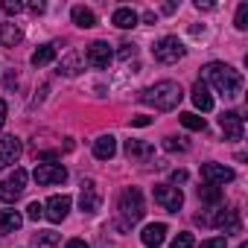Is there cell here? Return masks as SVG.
I'll return each instance as SVG.
<instances>
[{"instance_id": "6da1fadb", "label": "cell", "mask_w": 248, "mask_h": 248, "mask_svg": "<svg viewBox=\"0 0 248 248\" xmlns=\"http://www.w3.org/2000/svg\"><path fill=\"white\" fill-rule=\"evenodd\" d=\"M204 76H207V82H210L222 96H228V99L239 96V91H242V73H239V70H233L231 64L210 62V64L204 67Z\"/></svg>"}, {"instance_id": "7a4b0ae2", "label": "cell", "mask_w": 248, "mask_h": 248, "mask_svg": "<svg viewBox=\"0 0 248 248\" xmlns=\"http://www.w3.org/2000/svg\"><path fill=\"white\" fill-rule=\"evenodd\" d=\"M181 99H184V91L175 82H158V85L140 91V102L152 105L155 111H172V108H178Z\"/></svg>"}, {"instance_id": "3957f363", "label": "cell", "mask_w": 248, "mask_h": 248, "mask_svg": "<svg viewBox=\"0 0 248 248\" xmlns=\"http://www.w3.org/2000/svg\"><path fill=\"white\" fill-rule=\"evenodd\" d=\"M120 216H123V228H129V225H135V222H140L143 219V213H146V204H143V193L138 190V187H126L120 193Z\"/></svg>"}, {"instance_id": "277c9868", "label": "cell", "mask_w": 248, "mask_h": 248, "mask_svg": "<svg viewBox=\"0 0 248 248\" xmlns=\"http://www.w3.org/2000/svg\"><path fill=\"white\" fill-rule=\"evenodd\" d=\"M196 222L222 228L225 236H228V233H239V210H236V207H219L213 216H196Z\"/></svg>"}, {"instance_id": "5b68a950", "label": "cell", "mask_w": 248, "mask_h": 248, "mask_svg": "<svg viewBox=\"0 0 248 248\" xmlns=\"http://www.w3.org/2000/svg\"><path fill=\"white\" fill-rule=\"evenodd\" d=\"M184 44L175 38V35H164L155 47H152V56L161 62V64H175L178 59H184Z\"/></svg>"}, {"instance_id": "8992f818", "label": "cell", "mask_w": 248, "mask_h": 248, "mask_svg": "<svg viewBox=\"0 0 248 248\" xmlns=\"http://www.w3.org/2000/svg\"><path fill=\"white\" fill-rule=\"evenodd\" d=\"M152 196H155V202H158L164 210H170V213H178L181 204H184V193H181L178 187H172V184H155Z\"/></svg>"}, {"instance_id": "52a82bcc", "label": "cell", "mask_w": 248, "mask_h": 248, "mask_svg": "<svg viewBox=\"0 0 248 248\" xmlns=\"http://www.w3.org/2000/svg\"><path fill=\"white\" fill-rule=\"evenodd\" d=\"M27 187V170H15L6 181H0V202H15Z\"/></svg>"}, {"instance_id": "ba28073f", "label": "cell", "mask_w": 248, "mask_h": 248, "mask_svg": "<svg viewBox=\"0 0 248 248\" xmlns=\"http://www.w3.org/2000/svg\"><path fill=\"white\" fill-rule=\"evenodd\" d=\"M32 178H35L41 187H47V184H62V181L67 178V170H64L62 164H41V167H35Z\"/></svg>"}, {"instance_id": "9c48e42d", "label": "cell", "mask_w": 248, "mask_h": 248, "mask_svg": "<svg viewBox=\"0 0 248 248\" xmlns=\"http://www.w3.org/2000/svg\"><path fill=\"white\" fill-rule=\"evenodd\" d=\"M219 126L225 132L228 140H242V132H245V123H242V114L239 111H225L219 117Z\"/></svg>"}, {"instance_id": "30bf717a", "label": "cell", "mask_w": 248, "mask_h": 248, "mask_svg": "<svg viewBox=\"0 0 248 248\" xmlns=\"http://www.w3.org/2000/svg\"><path fill=\"white\" fill-rule=\"evenodd\" d=\"M111 59H114V53H111V47H108L105 41H93V44H88V50H85V62H88L91 67H108Z\"/></svg>"}, {"instance_id": "8fae6325", "label": "cell", "mask_w": 248, "mask_h": 248, "mask_svg": "<svg viewBox=\"0 0 248 248\" xmlns=\"http://www.w3.org/2000/svg\"><path fill=\"white\" fill-rule=\"evenodd\" d=\"M202 181L216 187V184H228L233 181V170L231 167H222V164H202Z\"/></svg>"}, {"instance_id": "7c38bea8", "label": "cell", "mask_w": 248, "mask_h": 248, "mask_svg": "<svg viewBox=\"0 0 248 248\" xmlns=\"http://www.w3.org/2000/svg\"><path fill=\"white\" fill-rule=\"evenodd\" d=\"M99 202H102V196H99V187H96V181H82V190H79V207L85 210V213H96L99 210Z\"/></svg>"}, {"instance_id": "4fadbf2b", "label": "cell", "mask_w": 248, "mask_h": 248, "mask_svg": "<svg viewBox=\"0 0 248 248\" xmlns=\"http://www.w3.org/2000/svg\"><path fill=\"white\" fill-rule=\"evenodd\" d=\"M67 210H70V196H50L47 199V204H44V216L50 219V222H62L64 216H67Z\"/></svg>"}, {"instance_id": "5bb4252c", "label": "cell", "mask_w": 248, "mask_h": 248, "mask_svg": "<svg viewBox=\"0 0 248 248\" xmlns=\"http://www.w3.org/2000/svg\"><path fill=\"white\" fill-rule=\"evenodd\" d=\"M21 158V140L18 138H0V170L9 167V164H18Z\"/></svg>"}, {"instance_id": "9a60e30c", "label": "cell", "mask_w": 248, "mask_h": 248, "mask_svg": "<svg viewBox=\"0 0 248 248\" xmlns=\"http://www.w3.org/2000/svg\"><path fill=\"white\" fill-rule=\"evenodd\" d=\"M164 239H167V225H164V222H152V225H146L143 233H140V242H143L146 248H158V245H164Z\"/></svg>"}, {"instance_id": "2e32d148", "label": "cell", "mask_w": 248, "mask_h": 248, "mask_svg": "<svg viewBox=\"0 0 248 248\" xmlns=\"http://www.w3.org/2000/svg\"><path fill=\"white\" fill-rule=\"evenodd\" d=\"M93 155H96L99 161H111V158L117 155V138H114V135L96 138V140H93Z\"/></svg>"}, {"instance_id": "e0dca14e", "label": "cell", "mask_w": 248, "mask_h": 248, "mask_svg": "<svg viewBox=\"0 0 248 248\" xmlns=\"http://www.w3.org/2000/svg\"><path fill=\"white\" fill-rule=\"evenodd\" d=\"M193 105H196L199 111H213V96H210L204 79H199V82L193 85Z\"/></svg>"}, {"instance_id": "ac0fdd59", "label": "cell", "mask_w": 248, "mask_h": 248, "mask_svg": "<svg viewBox=\"0 0 248 248\" xmlns=\"http://www.w3.org/2000/svg\"><path fill=\"white\" fill-rule=\"evenodd\" d=\"M126 155L138 158V161H149L155 155V146L146 143V140H126Z\"/></svg>"}, {"instance_id": "d6986e66", "label": "cell", "mask_w": 248, "mask_h": 248, "mask_svg": "<svg viewBox=\"0 0 248 248\" xmlns=\"http://www.w3.org/2000/svg\"><path fill=\"white\" fill-rule=\"evenodd\" d=\"M111 21H114V27H120V30H132V27H138V12L129 9V6H120V9L111 15Z\"/></svg>"}, {"instance_id": "ffe728a7", "label": "cell", "mask_w": 248, "mask_h": 248, "mask_svg": "<svg viewBox=\"0 0 248 248\" xmlns=\"http://www.w3.org/2000/svg\"><path fill=\"white\" fill-rule=\"evenodd\" d=\"M21 38H24V30L18 24H0V44L3 47H15L21 44Z\"/></svg>"}, {"instance_id": "44dd1931", "label": "cell", "mask_w": 248, "mask_h": 248, "mask_svg": "<svg viewBox=\"0 0 248 248\" xmlns=\"http://www.w3.org/2000/svg\"><path fill=\"white\" fill-rule=\"evenodd\" d=\"M24 225V216L18 210H0V233H12Z\"/></svg>"}, {"instance_id": "7402d4cb", "label": "cell", "mask_w": 248, "mask_h": 248, "mask_svg": "<svg viewBox=\"0 0 248 248\" xmlns=\"http://www.w3.org/2000/svg\"><path fill=\"white\" fill-rule=\"evenodd\" d=\"M73 24L76 27H82V30H91V27H96V15L91 12V9H85V6H73Z\"/></svg>"}, {"instance_id": "603a6c76", "label": "cell", "mask_w": 248, "mask_h": 248, "mask_svg": "<svg viewBox=\"0 0 248 248\" xmlns=\"http://www.w3.org/2000/svg\"><path fill=\"white\" fill-rule=\"evenodd\" d=\"M53 59H56V44H41V47L32 53V59H30V62H32L35 67H44V64H50Z\"/></svg>"}, {"instance_id": "cb8c5ba5", "label": "cell", "mask_w": 248, "mask_h": 248, "mask_svg": "<svg viewBox=\"0 0 248 248\" xmlns=\"http://www.w3.org/2000/svg\"><path fill=\"white\" fill-rule=\"evenodd\" d=\"M32 245H35V248H56V245H59V233H56V231H38V233L32 236Z\"/></svg>"}, {"instance_id": "d4e9b609", "label": "cell", "mask_w": 248, "mask_h": 248, "mask_svg": "<svg viewBox=\"0 0 248 248\" xmlns=\"http://www.w3.org/2000/svg\"><path fill=\"white\" fill-rule=\"evenodd\" d=\"M181 123H184L190 132H204V126H207L204 117H199V114H193V111H184V114H181Z\"/></svg>"}, {"instance_id": "484cf974", "label": "cell", "mask_w": 248, "mask_h": 248, "mask_svg": "<svg viewBox=\"0 0 248 248\" xmlns=\"http://www.w3.org/2000/svg\"><path fill=\"white\" fill-rule=\"evenodd\" d=\"M199 199H202V202H207V204H216V202H222V190H219V187L204 184V187H199Z\"/></svg>"}, {"instance_id": "4316f807", "label": "cell", "mask_w": 248, "mask_h": 248, "mask_svg": "<svg viewBox=\"0 0 248 248\" xmlns=\"http://www.w3.org/2000/svg\"><path fill=\"white\" fill-rule=\"evenodd\" d=\"M62 73H64V76H76V73H79V56H76V53H70V56L62 62Z\"/></svg>"}, {"instance_id": "83f0119b", "label": "cell", "mask_w": 248, "mask_h": 248, "mask_svg": "<svg viewBox=\"0 0 248 248\" xmlns=\"http://www.w3.org/2000/svg\"><path fill=\"white\" fill-rule=\"evenodd\" d=\"M236 30H248V3H239V9H236Z\"/></svg>"}, {"instance_id": "f1b7e54d", "label": "cell", "mask_w": 248, "mask_h": 248, "mask_svg": "<svg viewBox=\"0 0 248 248\" xmlns=\"http://www.w3.org/2000/svg\"><path fill=\"white\" fill-rule=\"evenodd\" d=\"M164 149H167V152H175V149H178V152H184V149H187V143H184L181 138H167V140H164Z\"/></svg>"}, {"instance_id": "f546056e", "label": "cell", "mask_w": 248, "mask_h": 248, "mask_svg": "<svg viewBox=\"0 0 248 248\" xmlns=\"http://www.w3.org/2000/svg\"><path fill=\"white\" fill-rule=\"evenodd\" d=\"M41 216H44V204H38V202H30V207H27V219L38 222Z\"/></svg>"}, {"instance_id": "4dcf8cb0", "label": "cell", "mask_w": 248, "mask_h": 248, "mask_svg": "<svg viewBox=\"0 0 248 248\" xmlns=\"http://www.w3.org/2000/svg\"><path fill=\"white\" fill-rule=\"evenodd\" d=\"M172 248H193V233H178L172 239Z\"/></svg>"}, {"instance_id": "1f68e13d", "label": "cell", "mask_w": 248, "mask_h": 248, "mask_svg": "<svg viewBox=\"0 0 248 248\" xmlns=\"http://www.w3.org/2000/svg\"><path fill=\"white\" fill-rule=\"evenodd\" d=\"M3 12L6 15H18V12H24V3H18V0H3Z\"/></svg>"}, {"instance_id": "d6a6232c", "label": "cell", "mask_w": 248, "mask_h": 248, "mask_svg": "<svg viewBox=\"0 0 248 248\" xmlns=\"http://www.w3.org/2000/svg\"><path fill=\"white\" fill-rule=\"evenodd\" d=\"M199 248H225V236H213V239H204Z\"/></svg>"}, {"instance_id": "836d02e7", "label": "cell", "mask_w": 248, "mask_h": 248, "mask_svg": "<svg viewBox=\"0 0 248 248\" xmlns=\"http://www.w3.org/2000/svg\"><path fill=\"white\" fill-rule=\"evenodd\" d=\"M135 53H138V50H135V44H123V47H120V59H132Z\"/></svg>"}, {"instance_id": "e575fe53", "label": "cell", "mask_w": 248, "mask_h": 248, "mask_svg": "<svg viewBox=\"0 0 248 248\" xmlns=\"http://www.w3.org/2000/svg\"><path fill=\"white\" fill-rule=\"evenodd\" d=\"M149 123H152L149 117H135V120H132V126H138V129H143V126H149Z\"/></svg>"}, {"instance_id": "d590c367", "label": "cell", "mask_w": 248, "mask_h": 248, "mask_svg": "<svg viewBox=\"0 0 248 248\" xmlns=\"http://www.w3.org/2000/svg\"><path fill=\"white\" fill-rule=\"evenodd\" d=\"M64 248H91V245H88L85 239H70V242H67Z\"/></svg>"}, {"instance_id": "8d00e7d4", "label": "cell", "mask_w": 248, "mask_h": 248, "mask_svg": "<svg viewBox=\"0 0 248 248\" xmlns=\"http://www.w3.org/2000/svg\"><path fill=\"white\" fill-rule=\"evenodd\" d=\"M172 181H175V184L187 181V172H184V170H175V172H172Z\"/></svg>"}, {"instance_id": "74e56055", "label": "cell", "mask_w": 248, "mask_h": 248, "mask_svg": "<svg viewBox=\"0 0 248 248\" xmlns=\"http://www.w3.org/2000/svg\"><path fill=\"white\" fill-rule=\"evenodd\" d=\"M3 123H6V102L0 99V126H3Z\"/></svg>"}, {"instance_id": "f35d334b", "label": "cell", "mask_w": 248, "mask_h": 248, "mask_svg": "<svg viewBox=\"0 0 248 248\" xmlns=\"http://www.w3.org/2000/svg\"><path fill=\"white\" fill-rule=\"evenodd\" d=\"M239 248H248V245H239Z\"/></svg>"}]
</instances>
